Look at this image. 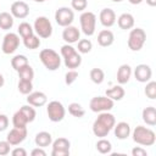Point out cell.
<instances>
[{
  "label": "cell",
  "instance_id": "cell-30",
  "mask_svg": "<svg viewBox=\"0 0 156 156\" xmlns=\"http://www.w3.org/2000/svg\"><path fill=\"white\" fill-rule=\"evenodd\" d=\"M20 111L22 112V115L26 117V119H27V122L28 123H30V122H33L34 119H35V116H37V112H35V110H34V107H32V105H24V106H22L21 108H20Z\"/></svg>",
  "mask_w": 156,
  "mask_h": 156
},
{
  "label": "cell",
  "instance_id": "cell-37",
  "mask_svg": "<svg viewBox=\"0 0 156 156\" xmlns=\"http://www.w3.org/2000/svg\"><path fill=\"white\" fill-rule=\"evenodd\" d=\"M77 43H78L77 49H78V52H80V54H88L93 49V44L89 39H80Z\"/></svg>",
  "mask_w": 156,
  "mask_h": 156
},
{
  "label": "cell",
  "instance_id": "cell-46",
  "mask_svg": "<svg viewBox=\"0 0 156 156\" xmlns=\"http://www.w3.org/2000/svg\"><path fill=\"white\" fill-rule=\"evenodd\" d=\"M30 155L32 156H46V152L44 151V147H35V149H33L32 150V152H30Z\"/></svg>",
  "mask_w": 156,
  "mask_h": 156
},
{
  "label": "cell",
  "instance_id": "cell-14",
  "mask_svg": "<svg viewBox=\"0 0 156 156\" xmlns=\"http://www.w3.org/2000/svg\"><path fill=\"white\" fill-rule=\"evenodd\" d=\"M10 12L13 17L23 20L29 15V6L24 2V1H15L11 5Z\"/></svg>",
  "mask_w": 156,
  "mask_h": 156
},
{
  "label": "cell",
  "instance_id": "cell-40",
  "mask_svg": "<svg viewBox=\"0 0 156 156\" xmlns=\"http://www.w3.org/2000/svg\"><path fill=\"white\" fill-rule=\"evenodd\" d=\"M71 6L76 11H84L88 6V0H72Z\"/></svg>",
  "mask_w": 156,
  "mask_h": 156
},
{
  "label": "cell",
  "instance_id": "cell-49",
  "mask_svg": "<svg viewBox=\"0 0 156 156\" xmlns=\"http://www.w3.org/2000/svg\"><path fill=\"white\" fill-rule=\"evenodd\" d=\"M4 83H5V79H4V76L0 73V88L4 85Z\"/></svg>",
  "mask_w": 156,
  "mask_h": 156
},
{
  "label": "cell",
  "instance_id": "cell-3",
  "mask_svg": "<svg viewBox=\"0 0 156 156\" xmlns=\"http://www.w3.org/2000/svg\"><path fill=\"white\" fill-rule=\"evenodd\" d=\"M39 58L49 71H56L61 66V57L52 49H43L39 54Z\"/></svg>",
  "mask_w": 156,
  "mask_h": 156
},
{
  "label": "cell",
  "instance_id": "cell-32",
  "mask_svg": "<svg viewBox=\"0 0 156 156\" xmlns=\"http://www.w3.org/2000/svg\"><path fill=\"white\" fill-rule=\"evenodd\" d=\"M96 150H98L100 154H102V155L110 154L111 150H112V144H111V141H108L107 139L101 138V139L96 143Z\"/></svg>",
  "mask_w": 156,
  "mask_h": 156
},
{
  "label": "cell",
  "instance_id": "cell-48",
  "mask_svg": "<svg viewBox=\"0 0 156 156\" xmlns=\"http://www.w3.org/2000/svg\"><path fill=\"white\" fill-rule=\"evenodd\" d=\"M146 4L154 7V6H156V0H146Z\"/></svg>",
  "mask_w": 156,
  "mask_h": 156
},
{
  "label": "cell",
  "instance_id": "cell-43",
  "mask_svg": "<svg viewBox=\"0 0 156 156\" xmlns=\"http://www.w3.org/2000/svg\"><path fill=\"white\" fill-rule=\"evenodd\" d=\"M132 155L133 156H147V152L141 146H135L132 149Z\"/></svg>",
  "mask_w": 156,
  "mask_h": 156
},
{
  "label": "cell",
  "instance_id": "cell-11",
  "mask_svg": "<svg viewBox=\"0 0 156 156\" xmlns=\"http://www.w3.org/2000/svg\"><path fill=\"white\" fill-rule=\"evenodd\" d=\"M52 151L51 156H68L69 155V146L71 143L66 138H57L52 143Z\"/></svg>",
  "mask_w": 156,
  "mask_h": 156
},
{
  "label": "cell",
  "instance_id": "cell-26",
  "mask_svg": "<svg viewBox=\"0 0 156 156\" xmlns=\"http://www.w3.org/2000/svg\"><path fill=\"white\" fill-rule=\"evenodd\" d=\"M13 26V16L9 12H1L0 13V29L7 30L11 29Z\"/></svg>",
  "mask_w": 156,
  "mask_h": 156
},
{
  "label": "cell",
  "instance_id": "cell-51",
  "mask_svg": "<svg viewBox=\"0 0 156 156\" xmlns=\"http://www.w3.org/2000/svg\"><path fill=\"white\" fill-rule=\"evenodd\" d=\"M113 2H121V1H123V0H112Z\"/></svg>",
  "mask_w": 156,
  "mask_h": 156
},
{
  "label": "cell",
  "instance_id": "cell-28",
  "mask_svg": "<svg viewBox=\"0 0 156 156\" xmlns=\"http://www.w3.org/2000/svg\"><path fill=\"white\" fill-rule=\"evenodd\" d=\"M23 44L27 49L34 50V49H38L40 46V39H39L38 35L32 34V35H28V37L23 38Z\"/></svg>",
  "mask_w": 156,
  "mask_h": 156
},
{
  "label": "cell",
  "instance_id": "cell-33",
  "mask_svg": "<svg viewBox=\"0 0 156 156\" xmlns=\"http://www.w3.org/2000/svg\"><path fill=\"white\" fill-rule=\"evenodd\" d=\"M17 73H18L20 79H22V80H30L32 82L33 78H34V71H33V68L29 65L24 66L20 71H17Z\"/></svg>",
  "mask_w": 156,
  "mask_h": 156
},
{
  "label": "cell",
  "instance_id": "cell-24",
  "mask_svg": "<svg viewBox=\"0 0 156 156\" xmlns=\"http://www.w3.org/2000/svg\"><path fill=\"white\" fill-rule=\"evenodd\" d=\"M124 94H126V91H124V89L121 85H113L112 88H110V89L106 90V96L110 98L113 101L122 100L124 98Z\"/></svg>",
  "mask_w": 156,
  "mask_h": 156
},
{
  "label": "cell",
  "instance_id": "cell-1",
  "mask_svg": "<svg viewBox=\"0 0 156 156\" xmlns=\"http://www.w3.org/2000/svg\"><path fill=\"white\" fill-rule=\"evenodd\" d=\"M133 140L143 146H152L156 141V134L152 129L146 128L144 126H138L134 128L132 133Z\"/></svg>",
  "mask_w": 156,
  "mask_h": 156
},
{
  "label": "cell",
  "instance_id": "cell-16",
  "mask_svg": "<svg viewBox=\"0 0 156 156\" xmlns=\"http://www.w3.org/2000/svg\"><path fill=\"white\" fill-rule=\"evenodd\" d=\"M80 38V32L74 26H67L65 27L62 32V39L66 41V44H73L77 43Z\"/></svg>",
  "mask_w": 156,
  "mask_h": 156
},
{
  "label": "cell",
  "instance_id": "cell-12",
  "mask_svg": "<svg viewBox=\"0 0 156 156\" xmlns=\"http://www.w3.org/2000/svg\"><path fill=\"white\" fill-rule=\"evenodd\" d=\"M27 138V128H16L13 127L6 136V140L11 145H20Z\"/></svg>",
  "mask_w": 156,
  "mask_h": 156
},
{
  "label": "cell",
  "instance_id": "cell-8",
  "mask_svg": "<svg viewBox=\"0 0 156 156\" xmlns=\"http://www.w3.org/2000/svg\"><path fill=\"white\" fill-rule=\"evenodd\" d=\"M46 112H48V117L51 122H61L66 115V110H65L63 105L57 100L50 101L48 104Z\"/></svg>",
  "mask_w": 156,
  "mask_h": 156
},
{
  "label": "cell",
  "instance_id": "cell-29",
  "mask_svg": "<svg viewBox=\"0 0 156 156\" xmlns=\"http://www.w3.org/2000/svg\"><path fill=\"white\" fill-rule=\"evenodd\" d=\"M27 65H29V63H28V58L24 55H16L11 60V66L15 71H20L21 68H23Z\"/></svg>",
  "mask_w": 156,
  "mask_h": 156
},
{
  "label": "cell",
  "instance_id": "cell-23",
  "mask_svg": "<svg viewBox=\"0 0 156 156\" xmlns=\"http://www.w3.org/2000/svg\"><path fill=\"white\" fill-rule=\"evenodd\" d=\"M35 145L39 146V147H46L49 145H51L52 143V136L49 132H39L37 135H35Z\"/></svg>",
  "mask_w": 156,
  "mask_h": 156
},
{
  "label": "cell",
  "instance_id": "cell-9",
  "mask_svg": "<svg viewBox=\"0 0 156 156\" xmlns=\"http://www.w3.org/2000/svg\"><path fill=\"white\" fill-rule=\"evenodd\" d=\"M74 20V12L69 7H58L55 12V21L61 27L71 26Z\"/></svg>",
  "mask_w": 156,
  "mask_h": 156
},
{
  "label": "cell",
  "instance_id": "cell-34",
  "mask_svg": "<svg viewBox=\"0 0 156 156\" xmlns=\"http://www.w3.org/2000/svg\"><path fill=\"white\" fill-rule=\"evenodd\" d=\"M68 112H69L73 117H77V118H82V117L84 116V113H85L84 108H83L82 105L78 104V102H72V104H69V105H68Z\"/></svg>",
  "mask_w": 156,
  "mask_h": 156
},
{
  "label": "cell",
  "instance_id": "cell-22",
  "mask_svg": "<svg viewBox=\"0 0 156 156\" xmlns=\"http://www.w3.org/2000/svg\"><path fill=\"white\" fill-rule=\"evenodd\" d=\"M143 121L147 124V126H155L156 124V108L154 106H147L143 110L141 113Z\"/></svg>",
  "mask_w": 156,
  "mask_h": 156
},
{
  "label": "cell",
  "instance_id": "cell-45",
  "mask_svg": "<svg viewBox=\"0 0 156 156\" xmlns=\"http://www.w3.org/2000/svg\"><path fill=\"white\" fill-rule=\"evenodd\" d=\"M12 156H27V151L23 147H16L11 151Z\"/></svg>",
  "mask_w": 156,
  "mask_h": 156
},
{
  "label": "cell",
  "instance_id": "cell-41",
  "mask_svg": "<svg viewBox=\"0 0 156 156\" xmlns=\"http://www.w3.org/2000/svg\"><path fill=\"white\" fill-rule=\"evenodd\" d=\"M77 78H78V72L76 69H69L65 76V83L67 85H71L77 80Z\"/></svg>",
  "mask_w": 156,
  "mask_h": 156
},
{
  "label": "cell",
  "instance_id": "cell-18",
  "mask_svg": "<svg viewBox=\"0 0 156 156\" xmlns=\"http://www.w3.org/2000/svg\"><path fill=\"white\" fill-rule=\"evenodd\" d=\"M115 41V35L110 29H102L99 32L98 34V44L100 46L107 48L110 45H112Z\"/></svg>",
  "mask_w": 156,
  "mask_h": 156
},
{
  "label": "cell",
  "instance_id": "cell-13",
  "mask_svg": "<svg viewBox=\"0 0 156 156\" xmlns=\"http://www.w3.org/2000/svg\"><path fill=\"white\" fill-rule=\"evenodd\" d=\"M151 76H152V71L149 65L140 63L134 68V77L140 83H147L151 79Z\"/></svg>",
  "mask_w": 156,
  "mask_h": 156
},
{
  "label": "cell",
  "instance_id": "cell-38",
  "mask_svg": "<svg viewBox=\"0 0 156 156\" xmlns=\"http://www.w3.org/2000/svg\"><path fill=\"white\" fill-rule=\"evenodd\" d=\"M17 87H18V91L21 94H23V95H28L33 90V84H32L30 80H22V79H20Z\"/></svg>",
  "mask_w": 156,
  "mask_h": 156
},
{
  "label": "cell",
  "instance_id": "cell-2",
  "mask_svg": "<svg viewBox=\"0 0 156 156\" xmlns=\"http://www.w3.org/2000/svg\"><path fill=\"white\" fill-rule=\"evenodd\" d=\"M61 55L65 61V66L69 69H76L82 63V56L72 46V44H65L61 46Z\"/></svg>",
  "mask_w": 156,
  "mask_h": 156
},
{
  "label": "cell",
  "instance_id": "cell-7",
  "mask_svg": "<svg viewBox=\"0 0 156 156\" xmlns=\"http://www.w3.org/2000/svg\"><path fill=\"white\" fill-rule=\"evenodd\" d=\"M89 107L93 112H105L113 108V100H111L107 96H95L90 100Z\"/></svg>",
  "mask_w": 156,
  "mask_h": 156
},
{
  "label": "cell",
  "instance_id": "cell-19",
  "mask_svg": "<svg viewBox=\"0 0 156 156\" xmlns=\"http://www.w3.org/2000/svg\"><path fill=\"white\" fill-rule=\"evenodd\" d=\"M132 76V67L127 63L121 65L118 71H117V82L118 84H126L129 82Z\"/></svg>",
  "mask_w": 156,
  "mask_h": 156
},
{
  "label": "cell",
  "instance_id": "cell-6",
  "mask_svg": "<svg viewBox=\"0 0 156 156\" xmlns=\"http://www.w3.org/2000/svg\"><path fill=\"white\" fill-rule=\"evenodd\" d=\"M79 22H80V29L87 37H90L95 33V27H96L95 13H93L90 11L83 12L79 17Z\"/></svg>",
  "mask_w": 156,
  "mask_h": 156
},
{
  "label": "cell",
  "instance_id": "cell-47",
  "mask_svg": "<svg viewBox=\"0 0 156 156\" xmlns=\"http://www.w3.org/2000/svg\"><path fill=\"white\" fill-rule=\"evenodd\" d=\"M132 5H139V4H141L144 0H128Z\"/></svg>",
  "mask_w": 156,
  "mask_h": 156
},
{
  "label": "cell",
  "instance_id": "cell-44",
  "mask_svg": "<svg viewBox=\"0 0 156 156\" xmlns=\"http://www.w3.org/2000/svg\"><path fill=\"white\" fill-rule=\"evenodd\" d=\"M9 126V118L6 115H0V132H4Z\"/></svg>",
  "mask_w": 156,
  "mask_h": 156
},
{
  "label": "cell",
  "instance_id": "cell-15",
  "mask_svg": "<svg viewBox=\"0 0 156 156\" xmlns=\"http://www.w3.org/2000/svg\"><path fill=\"white\" fill-rule=\"evenodd\" d=\"M99 20L104 27L110 28L116 23V13L112 9H108V7L102 9L100 15H99Z\"/></svg>",
  "mask_w": 156,
  "mask_h": 156
},
{
  "label": "cell",
  "instance_id": "cell-5",
  "mask_svg": "<svg viewBox=\"0 0 156 156\" xmlns=\"http://www.w3.org/2000/svg\"><path fill=\"white\" fill-rule=\"evenodd\" d=\"M33 29H34V32L37 33V35H38L39 38H43V39H46V38L51 37V34H52V26H51V22H50L49 18L45 17V16H39V17L35 18Z\"/></svg>",
  "mask_w": 156,
  "mask_h": 156
},
{
  "label": "cell",
  "instance_id": "cell-42",
  "mask_svg": "<svg viewBox=\"0 0 156 156\" xmlns=\"http://www.w3.org/2000/svg\"><path fill=\"white\" fill-rule=\"evenodd\" d=\"M10 149H11V144L7 140L0 141V156H5L10 154Z\"/></svg>",
  "mask_w": 156,
  "mask_h": 156
},
{
  "label": "cell",
  "instance_id": "cell-4",
  "mask_svg": "<svg viewBox=\"0 0 156 156\" xmlns=\"http://www.w3.org/2000/svg\"><path fill=\"white\" fill-rule=\"evenodd\" d=\"M146 40V33L143 28H134L128 37V48L132 51H139Z\"/></svg>",
  "mask_w": 156,
  "mask_h": 156
},
{
  "label": "cell",
  "instance_id": "cell-27",
  "mask_svg": "<svg viewBox=\"0 0 156 156\" xmlns=\"http://www.w3.org/2000/svg\"><path fill=\"white\" fill-rule=\"evenodd\" d=\"M93 133L96 136H99V138H105L110 133V129L106 126H104L101 122H99L98 119H95L94 123H93Z\"/></svg>",
  "mask_w": 156,
  "mask_h": 156
},
{
  "label": "cell",
  "instance_id": "cell-10",
  "mask_svg": "<svg viewBox=\"0 0 156 156\" xmlns=\"http://www.w3.org/2000/svg\"><path fill=\"white\" fill-rule=\"evenodd\" d=\"M20 46V37L16 33H7L4 37L2 40V45H1V50L4 54L10 55L13 54Z\"/></svg>",
  "mask_w": 156,
  "mask_h": 156
},
{
  "label": "cell",
  "instance_id": "cell-21",
  "mask_svg": "<svg viewBox=\"0 0 156 156\" xmlns=\"http://www.w3.org/2000/svg\"><path fill=\"white\" fill-rule=\"evenodd\" d=\"M117 23L121 29H124V30L132 29L134 27V17H133V15H130L128 12L122 13L117 20Z\"/></svg>",
  "mask_w": 156,
  "mask_h": 156
},
{
  "label": "cell",
  "instance_id": "cell-36",
  "mask_svg": "<svg viewBox=\"0 0 156 156\" xmlns=\"http://www.w3.org/2000/svg\"><path fill=\"white\" fill-rule=\"evenodd\" d=\"M18 34L22 37V39L23 38H26V37H28V35H32V34H34V29H33V27L28 23V22H22V23H20V26H18Z\"/></svg>",
  "mask_w": 156,
  "mask_h": 156
},
{
  "label": "cell",
  "instance_id": "cell-31",
  "mask_svg": "<svg viewBox=\"0 0 156 156\" xmlns=\"http://www.w3.org/2000/svg\"><path fill=\"white\" fill-rule=\"evenodd\" d=\"M12 124H13V127H16V128H27L28 122H27L26 117L22 115V112H21L20 110H18L17 112H15V115H13V117H12Z\"/></svg>",
  "mask_w": 156,
  "mask_h": 156
},
{
  "label": "cell",
  "instance_id": "cell-50",
  "mask_svg": "<svg viewBox=\"0 0 156 156\" xmlns=\"http://www.w3.org/2000/svg\"><path fill=\"white\" fill-rule=\"evenodd\" d=\"M35 2H44V1H46V0H34Z\"/></svg>",
  "mask_w": 156,
  "mask_h": 156
},
{
  "label": "cell",
  "instance_id": "cell-20",
  "mask_svg": "<svg viewBox=\"0 0 156 156\" xmlns=\"http://www.w3.org/2000/svg\"><path fill=\"white\" fill-rule=\"evenodd\" d=\"M113 129H115V135L119 140H124L130 135V126L127 122H119L115 124Z\"/></svg>",
  "mask_w": 156,
  "mask_h": 156
},
{
  "label": "cell",
  "instance_id": "cell-17",
  "mask_svg": "<svg viewBox=\"0 0 156 156\" xmlns=\"http://www.w3.org/2000/svg\"><path fill=\"white\" fill-rule=\"evenodd\" d=\"M48 101V96L43 91H32L27 96V102L34 107L44 106Z\"/></svg>",
  "mask_w": 156,
  "mask_h": 156
},
{
  "label": "cell",
  "instance_id": "cell-35",
  "mask_svg": "<svg viewBox=\"0 0 156 156\" xmlns=\"http://www.w3.org/2000/svg\"><path fill=\"white\" fill-rule=\"evenodd\" d=\"M89 76H90L91 82L95 83V84H101L104 82V79H105V73H104V71L101 68H93L90 71Z\"/></svg>",
  "mask_w": 156,
  "mask_h": 156
},
{
  "label": "cell",
  "instance_id": "cell-39",
  "mask_svg": "<svg viewBox=\"0 0 156 156\" xmlns=\"http://www.w3.org/2000/svg\"><path fill=\"white\" fill-rule=\"evenodd\" d=\"M145 95L151 100H154L156 98V82H154V80L147 82V84L145 87Z\"/></svg>",
  "mask_w": 156,
  "mask_h": 156
},
{
  "label": "cell",
  "instance_id": "cell-25",
  "mask_svg": "<svg viewBox=\"0 0 156 156\" xmlns=\"http://www.w3.org/2000/svg\"><path fill=\"white\" fill-rule=\"evenodd\" d=\"M96 119H98L99 122H101L104 126H106L110 130H111V129L115 127V124H116V118H115V116H113L112 113H110L108 111L100 112Z\"/></svg>",
  "mask_w": 156,
  "mask_h": 156
}]
</instances>
